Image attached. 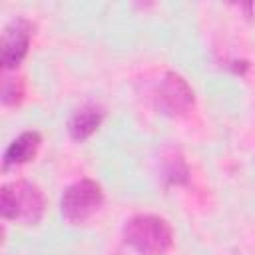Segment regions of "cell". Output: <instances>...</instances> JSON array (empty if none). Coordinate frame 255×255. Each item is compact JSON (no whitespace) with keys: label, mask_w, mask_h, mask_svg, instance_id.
I'll list each match as a JSON object with an SVG mask.
<instances>
[{"label":"cell","mask_w":255,"mask_h":255,"mask_svg":"<svg viewBox=\"0 0 255 255\" xmlns=\"http://www.w3.org/2000/svg\"><path fill=\"white\" fill-rule=\"evenodd\" d=\"M44 209H46V197L36 183L26 179H16L2 185L0 211L4 219L20 221L24 225H34L42 219Z\"/></svg>","instance_id":"obj_1"},{"label":"cell","mask_w":255,"mask_h":255,"mask_svg":"<svg viewBox=\"0 0 255 255\" xmlns=\"http://www.w3.org/2000/svg\"><path fill=\"white\" fill-rule=\"evenodd\" d=\"M124 241L141 255H163L173 243V231L163 217L139 213L126 221Z\"/></svg>","instance_id":"obj_2"},{"label":"cell","mask_w":255,"mask_h":255,"mask_svg":"<svg viewBox=\"0 0 255 255\" xmlns=\"http://www.w3.org/2000/svg\"><path fill=\"white\" fill-rule=\"evenodd\" d=\"M102 203H104L102 185L90 177H84L70 183L64 189L60 199V209L70 223H84L102 207Z\"/></svg>","instance_id":"obj_3"},{"label":"cell","mask_w":255,"mask_h":255,"mask_svg":"<svg viewBox=\"0 0 255 255\" xmlns=\"http://www.w3.org/2000/svg\"><path fill=\"white\" fill-rule=\"evenodd\" d=\"M153 106L165 116H183L193 108L195 96L183 76L165 72L153 86Z\"/></svg>","instance_id":"obj_4"},{"label":"cell","mask_w":255,"mask_h":255,"mask_svg":"<svg viewBox=\"0 0 255 255\" xmlns=\"http://www.w3.org/2000/svg\"><path fill=\"white\" fill-rule=\"evenodd\" d=\"M34 34V24L22 16L12 18L2 32V68H16L28 54L30 40Z\"/></svg>","instance_id":"obj_5"},{"label":"cell","mask_w":255,"mask_h":255,"mask_svg":"<svg viewBox=\"0 0 255 255\" xmlns=\"http://www.w3.org/2000/svg\"><path fill=\"white\" fill-rule=\"evenodd\" d=\"M42 143V137L38 131L34 129H28V131H22L18 137H14L8 147L4 149V155H2V167L4 169H10V167H16V165H22V163H28L38 147Z\"/></svg>","instance_id":"obj_6"},{"label":"cell","mask_w":255,"mask_h":255,"mask_svg":"<svg viewBox=\"0 0 255 255\" xmlns=\"http://www.w3.org/2000/svg\"><path fill=\"white\" fill-rule=\"evenodd\" d=\"M104 120V108L98 104H86L82 108H78L70 120H68V133L72 139L76 141H84L88 139L102 124Z\"/></svg>","instance_id":"obj_7"},{"label":"cell","mask_w":255,"mask_h":255,"mask_svg":"<svg viewBox=\"0 0 255 255\" xmlns=\"http://www.w3.org/2000/svg\"><path fill=\"white\" fill-rule=\"evenodd\" d=\"M163 177H165V181L171 183V185L187 183V179H189V169H187V163L183 161V157H181L179 153H171V155L165 157Z\"/></svg>","instance_id":"obj_8"},{"label":"cell","mask_w":255,"mask_h":255,"mask_svg":"<svg viewBox=\"0 0 255 255\" xmlns=\"http://www.w3.org/2000/svg\"><path fill=\"white\" fill-rule=\"evenodd\" d=\"M24 98V82L22 78H4L2 84V102L6 106H16Z\"/></svg>","instance_id":"obj_9"}]
</instances>
